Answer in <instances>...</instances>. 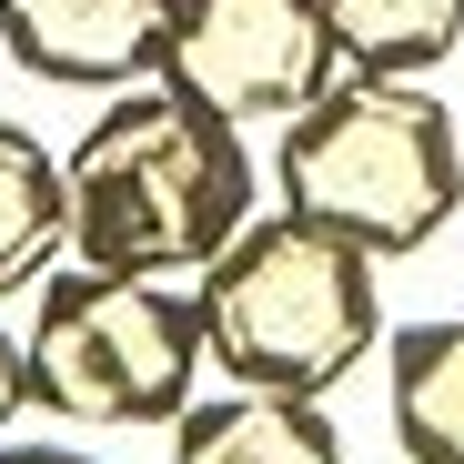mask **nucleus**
Wrapping results in <instances>:
<instances>
[{
    "label": "nucleus",
    "mask_w": 464,
    "mask_h": 464,
    "mask_svg": "<svg viewBox=\"0 0 464 464\" xmlns=\"http://www.w3.org/2000/svg\"><path fill=\"white\" fill-rule=\"evenodd\" d=\"M61 202H71L61 263L192 283L232 232L253 222V151L202 102H182L162 82H131V92L102 102V121L82 141H71Z\"/></svg>",
    "instance_id": "nucleus-1"
},
{
    "label": "nucleus",
    "mask_w": 464,
    "mask_h": 464,
    "mask_svg": "<svg viewBox=\"0 0 464 464\" xmlns=\"http://www.w3.org/2000/svg\"><path fill=\"white\" fill-rule=\"evenodd\" d=\"M192 324H202V363L222 383L324 404L383 343V283H373V253L334 243L293 212H253L192 273Z\"/></svg>",
    "instance_id": "nucleus-2"
},
{
    "label": "nucleus",
    "mask_w": 464,
    "mask_h": 464,
    "mask_svg": "<svg viewBox=\"0 0 464 464\" xmlns=\"http://www.w3.org/2000/svg\"><path fill=\"white\" fill-rule=\"evenodd\" d=\"M273 192L293 222L404 263L464 212V131L424 82H343L303 102L273 141Z\"/></svg>",
    "instance_id": "nucleus-3"
},
{
    "label": "nucleus",
    "mask_w": 464,
    "mask_h": 464,
    "mask_svg": "<svg viewBox=\"0 0 464 464\" xmlns=\"http://www.w3.org/2000/svg\"><path fill=\"white\" fill-rule=\"evenodd\" d=\"M21 373H31V404L71 424H182L202 383L192 283L51 263L21 334Z\"/></svg>",
    "instance_id": "nucleus-4"
},
{
    "label": "nucleus",
    "mask_w": 464,
    "mask_h": 464,
    "mask_svg": "<svg viewBox=\"0 0 464 464\" xmlns=\"http://www.w3.org/2000/svg\"><path fill=\"white\" fill-rule=\"evenodd\" d=\"M151 82L202 102L232 131H253V121H293L303 102H324L343 61L324 31V0H172Z\"/></svg>",
    "instance_id": "nucleus-5"
},
{
    "label": "nucleus",
    "mask_w": 464,
    "mask_h": 464,
    "mask_svg": "<svg viewBox=\"0 0 464 464\" xmlns=\"http://www.w3.org/2000/svg\"><path fill=\"white\" fill-rule=\"evenodd\" d=\"M172 0H0V51L51 92H131L162 61Z\"/></svg>",
    "instance_id": "nucleus-6"
},
{
    "label": "nucleus",
    "mask_w": 464,
    "mask_h": 464,
    "mask_svg": "<svg viewBox=\"0 0 464 464\" xmlns=\"http://www.w3.org/2000/svg\"><path fill=\"white\" fill-rule=\"evenodd\" d=\"M172 464H343V434L314 394H253V383H222V394L182 404L172 424Z\"/></svg>",
    "instance_id": "nucleus-7"
},
{
    "label": "nucleus",
    "mask_w": 464,
    "mask_h": 464,
    "mask_svg": "<svg viewBox=\"0 0 464 464\" xmlns=\"http://www.w3.org/2000/svg\"><path fill=\"white\" fill-rule=\"evenodd\" d=\"M324 31L353 82H424L464 51V0H324Z\"/></svg>",
    "instance_id": "nucleus-8"
},
{
    "label": "nucleus",
    "mask_w": 464,
    "mask_h": 464,
    "mask_svg": "<svg viewBox=\"0 0 464 464\" xmlns=\"http://www.w3.org/2000/svg\"><path fill=\"white\" fill-rule=\"evenodd\" d=\"M71 243V202H61V151L21 121H0V293H41V273Z\"/></svg>",
    "instance_id": "nucleus-9"
},
{
    "label": "nucleus",
    "mask_w": 464,
    "mask_h": 464,
    "mask_svg": "<svg viewBox=\"0 0 464 464\" xmlns=\"http://www.w3.org/2000/svg\"><path fill=\"white\" fill-rule=\"evenodd\" d=\"M394 444L404 464H464V324L394 334Z\"/></svg>",
    "instance_id": "nucleus-10"
},
{
    "label": "nucleus",
    "mask_w": 464,
    "mask_h": 464,
    "mask_svg": "<svg viewBox=\"0 0 464 464\" xmlns=\"http://www.w3.org/2000/svg\"><path fill=\"white\" fill-rule=\"evenodd\" d=\"M11 414H31V373H21V334H0V434Z\"/></svg>",
    "instance_id": "nucleus-11"
},
{
    "label": "nucleus",
    "mask_w": 464,
    "mask_h": 464,
    "mask_svg": "<svg viewBox=\"0 0 464 464\" xmlns=\"http://www.w3.org/2000/svg\"><path fill=\"white\" fill-rule=\"evenodd\" d=\"M0 464H102V454H71V444H0Z\"/></svg>",
    "instance_id": "nucleus-12"
}]
</instances>
